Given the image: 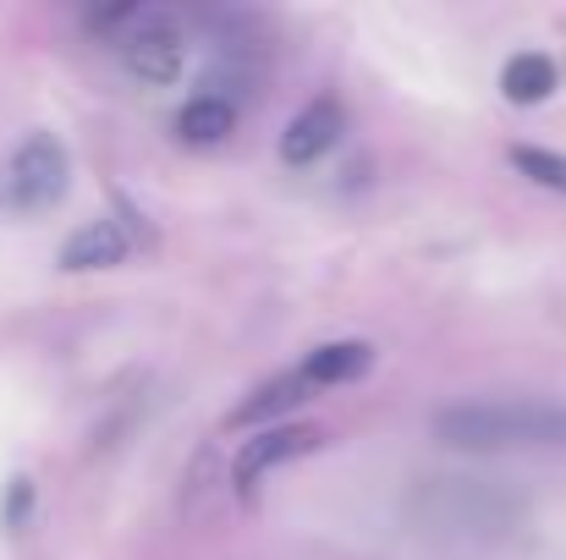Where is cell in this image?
Wrapping results in <instances>:
<instances>
[{"mask_svg": "<svg viewBox=\"0 0 566 560\" xmlns=\"http://www.w3.org/2000/svg\"><path fill=\"white\" fill-rule=\"evenodd\" d=\"M434 440L457 451H506V445H566V406L556 401H462L434 412Z\"/></svg>", "mask_w": 566, "mask_h": 560, "instance_id": "1", "label": "cell"}, {"mask_svg": "<svg viewBox=\"0 0 566 560\" xmlns=\"http://www.w3.org/2000/svg\"><path fill=\"white\" fill-rule=\"evenodd\" d=\"M116 50H122L127 72L144 77V83H177L182 77V28L160 6H144L138 22H133V33Z\"/></svg>", "mask_w": 566, "mask_h": 560, "instance_id": "2", "label": "cell"}, {"mask_svg": "<svg viewBox=\"0 0 566 560\" xmlns=\"http://www.w3.org/2000/svg\"><path fill=\"white\" fill-rule=\"evenodd\" d=\"M66 177H72L66 149L50 133H33V138L17 144V155H11V198H17V209H55L66 198Z\"/></svg>", "mask_w": 566, "mask_h": 560, "instance_id": "3", "label": "cell"}, {"mask_svg": "<svg viewBox=\"0 0 566 560\" xmlns=\"http://www.w3.org/2000/svg\"><path fill=\"white\" fill-rule=\"evenodd\" d=\"M319 445H325V429H314V423L264 429V434H253V440L237 451L231 478H237V489H242V495H253V489L264 484V473H270V467H286V462H297V456H308V451H319Z\"/></svg>", "mask_w": 566, "mask_h": 560, "instance_id": "4", "label": "cell"}, {"mask_svg": "<svg viewBox=\"0 0 566 560\" xmlns=\"http://www.w3.org/2000/svg\"><path fill=\"white\" fill-rule=\"evenodd\" d=\"M347 133V110L336 99H314L308 110H297L281 133V160L286 166H314L319 155H331Z\"/></svg>", "mask_w": 566, "mask_h": 560, "instance_id": "5", "label": "cell"}, {"mask_svg": "<svg viewBox=\"0 0 566 560\" xmlns=\"http://www.w3.org/2000/svg\"><path fill=\"white\" fill-rule=\"evenodd\" d=\"M375 369V347L369 341H325L303 358L297 379L314 390V384H358L364 373Z\"/></svg>", "mask_w": 566, "mask_h": 560, "instance_id": "6", "label": "cell"}, {"mask_svg": "<svg viewBox=\"0 0 566 560\" xmlns=\"http://www.w3.org/2000/svg\"><path fill=\"white\" fill-rule=\"evenodd\" d=\"M127 253H133V236L116 220H94L77 236H66L61 264L66 270H116V264H127Z\"/></svg>", "mask_w": 566, "mask_h": 560, "instance_id": "7", "label": "cell"}, {"mask_svg": "<svg viewBox=\"0 0 566 560\" xmlns=\"http://www.w3.org/2000/svg\"><path fill=\"white\" fill-rule=\"evenodd\" d=\"M303 401H308V384H303L297 373H275L270 384H259L248 401L231 406L226 429H259V423H270V418H281V412H297Z\"/></svg>", "mask_w": 566, "mask_h": 560, "instance_id": "8", "label": "cell"}, {"mask_svg": "<svg viewBox=\"0 0 566 560\" xmlns=\"http://www.w3.org/2000/svg\"><path fill=\"white\" fill-rule=\"evenodd\" d=\"M237 127V105L214 99V94H192L188 105L177 110V138L192 149H209V144H226Z\"/></svg>", "mask_w": 566, "mask_h": 560, "instance_id": "9", "label": "cell"}, {"mask_svg": "<svg viewBox=\"0 0 566 560\" xmlns=\"http://www.w3.org/2000/svg\"><path fill=\"white\" fill-rule=\"evenodd\" d=\"M556 83H562V72H556V61H551V55H539V50L512 55V61H506V72H501V94H506L512 105H539V99H551V94H556Z\"/></svg>", "mask_w": 566, "mask_h": 560, "instance_id": "10", "label": "cell"}, {"mask_svg": "<svg viewBox=\"0 0 566 560\" xmlns=\"http://www.w3.org/2000/svg\"><path fill=\"white\" fill-rule=\"evenodd\" d=\"M512 166L523 171V177H534L539 187H562L566 192V155H551V149H512Z\"/></svg>", "mask_w": 566, "mask_h": 560, "instance_id": "11", "label": "cell"}]
</instances>
